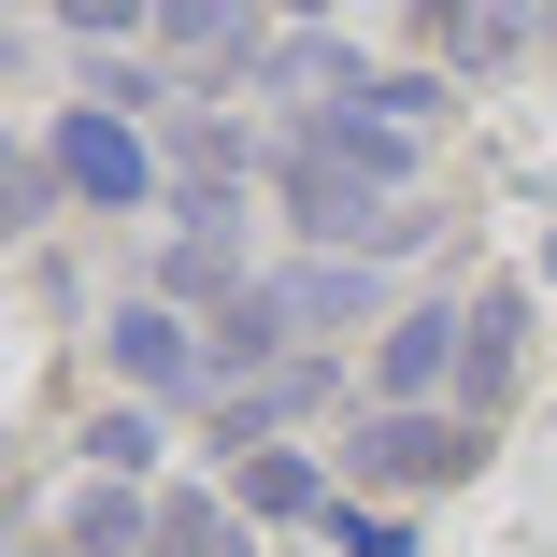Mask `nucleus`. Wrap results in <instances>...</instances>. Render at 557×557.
I'll list each match as a JSON object with an SVG mask.
<instances>
[{"instance_id":"nucleus-5","label":"nucleus","mask_w":557,"mask_h":557,"mask_svg":"<svg viewBox=\"0 0 557 557\" xmlns=\"http://www.w3.org/2000/svg\"><path fill=\"white\" fill-rule=\"evenodd\" d=\"M100 358L129 372V400H144V414H158V400H200V386H214V358L186 344V314H172V300H129L115 329H100Z\"/></svg>"},{"instance_id":"nucleus-12","label":"nucleus","mask_w":557,"mask_h":557,"mask_svg":"<svg viewBox=\"0 0 557 557\" xmlns=\"http://www.w3.org/2000/svg\"><path fill=\"white\" fill-rule=\"evenodd\" d=\"M158 443H172V429H158L144 400H115V414L86 429V458H100V486H144V472H158Z\"/></svg>"},{"instance_id":"nucleus-4","label":"nucleus","mask_w":557,"mask_h":557,"mask_svg":"<svg viewBox=\"0 0 557 557\" xmlns=\"http://www.w3.org/2000/svg\"><path fill=\"white\" fill-rule=\"evenodd\" d=\"M458 358H472V300H429L372 344V414H458Z\"/></svg>"},{"instance_id":"nucleus-10","label":"nucleus","mask_w":557,"mask_h":557,"mask_svg":"<svg viewBox=\"0 0 557 557\" xmlns=\"http://www.w3.org/2000/svg\"><path fill=\"white\" fill-rule=\"evenodd\" d=\"M286 314H300V329H358V314H372V258H314V272H286Z\"/></svg>"},{"instance_id":"nucleus-11","label":"nucleus","mask_w":557,"mask_h":557,"mask_svg":"<svg viewBox=\"0 0 557 557\" xmlns=\"http://www.w3.org/2000/svg\"><path fill=\"white\" fill-rule=\"evenodd\" d=\"M158 557H258V529H244L230 500H186V486H172V500H158Z\"/></svg>"},{"instance_id":"nucleus-3","label":"nucleus","mask_w":557,"mask_h":557,"mask_svg":"<svg viewBox=\"0 0 557 557\" xmlns=\"http://www.w3.org/2000/svg\"><path fill=\"white\" fill-rule=\"evenodd\" d=\"M344 472H358V486L429 500V486H472V472H486V429H472V414H358Z\"/></svg>"},{"instance_id":"nucleus-6","label":"nucleus","mask_w":557,"mask_h":557,"mask_svg":"<svg viewBox=\"0 0 557 557\" xmlns=\"http://www.w3.org/2000/svg\"><path fill=\"white\" fill-rule=\"evenodd\" d=\"M515 372H529V286H486V300H472V358H458V414L486 429V414L515 400Z\"/></svg>"},{"instance_id":"nucleus-15","label":"nucleus","mask_w":557,"mask_h":557,"mask_svg":"<svg viewBox=\"0 0 557 557\" xmlns=\"http://www.w3.org/2000/svg\"><path fill=\"white\" fill-rule=\"evenodd\" d=\"M158 300H214V314H230V300H244V258H230V244H172V258H158Z\"/></svg>"},{"instance_id":"nucleus-7","label":"nucleus","mask_w":557,"mask_h":557,"mask_svg":"<svg viewBox=\"0 0 557 557\" xmlns=\"http://www.w3.org/2000/svg\"><path fill=\"white\" fill-rule=\"evenodd\" d=\"M329 500H344V486H329L300 443H272V458L230 472V515H244V529H329Z\"/></svg>"},{"instance_id":"nucleus-14","label":"nucleus","mask_w":557,"mask_h":557,"mask_svg":"<svg viewBox=\"0 0 557 557\" xmlns=\"http://www.w3.org/2000/svg\"><path fill=\"white\" fill-rule=\"evenodd\" d=\"M58 200H72V186H58V158H44V144H15V158H0V230H15V244L44 230Z\"/></svg>"},{"instance_id":"nucleus-17","label":"nucleus","mask_w":557,"mask_h":557,"mask_svg":"<svg viewBox=\"0 0 557 557\" xmlns=\"http://www.w3.org/2000/svg\"><path fill=\"white\" fill-rule=\"evenodd\" d=\"M15 557H72V543H15Z\"/></svg>"},{"instance_id":"nucleus-9","label":"nucleus","mask_w":557,"mask_h":557,"mask_svg":"<svg viewBox=\"0 0 557 557\" xmlns=\"http://www.w3.org/2000/svg\"><path fill=\"white\" fill-rule=\"evenodd\" d=\"M129 543L158 557V500H144V486H86V500H72V557H129Z\"/></svg>"},{"instance_id":"nucleus-8","label":"nucleus","mask_w":557,"mask_h":557,"mask_svg":"<svg viewBox=\"0 0 557 557\" xmlns=\"http://www.w3.org/2000/svg\"><path fill=\"white\" fill-rule=\"evenodd\" d=\"M414 44H429V58H458V72H500V58L557 44V15H414Z\"/></svg>"},{"instance_id":"nucleus-2","label":"nucleus","mask_w":557,"mask_h":557,"mask_svg":"<svg viewBox=\"0 0 557 557\" xmlns=\"http://www.w3.org/2000/svg\"><path fill=\"white\" fill-rule=\"evenodd\" d=\"M44 158H58V186H72V200H100V214H144V200H158V144L115 115V100H58ZM158 214H172V200H158Z\"/></svg>"},{"instance_id":"nucleus-1","label":"nucleus","mask_w":557,"mask_h":557,"mask_svg":"<svg viewBox=\"0 0 557 557\" xmlns=\"http://www.w3.org/2000/svg\"><path fill=\"white\" fill-rule=\"evenodd\" d=\"M272 186H286L300 230H314V244H344V258H414V244H429V200H386V186L329 172V158H272Z\"/></svg>"},{"instance_id":"nucleus-13","label":"nucleus","mask_w":557,"mask_h":557,"mask_svg":"<svg viewBox=\"0 0 557 557\" xmlns=\"http://www.w3.org/2000/svg\"><path fill=\"white\" fill-rule=\"evenodd\" d=\"M158 44H172V58H272L258 15H200V0H158Z\"/></svg>"},{"instance_id":"nucleus-16","label":"nucleus","mask_w":557,"mask_h":557,"mask_svg":"<svg viewBox=\"0 0 557 557\" xmlns=\"http://www.w3.org/2000/svg\"><path fill=\"white\" fill-rule=\"evenodd\" d=\"M329 557H414V515H372V500H329Z\"/></svg>"}]
</instances>
